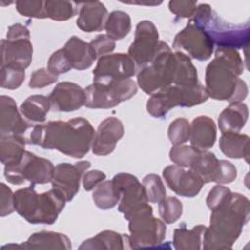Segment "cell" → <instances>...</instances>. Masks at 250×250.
Instances as JSON below:
<instances>
[{
	"label": "cell",
	"instance_id": "cell-1",
	"mask_svg": "<svg viewBox=\"0 0 250 250\" xmlns=\"http://www.w3.org/2000/svg\"><path fill=\"white\" fill-rule=\"evenodd\" d=\"M95 130L83 117L66 121H49L33 127L28 144L44 149H56L73 158H82L92 147Z\"/></svg>",
	"mask_w": 250,
	"mask_h": 250
},
{
	"label": "cell",
	"instance_id": "cell-2",
	"mask_svg": "<svg viewBox=\"0 0 250 250\" xmlns=\"http://www.w3.org/2000/svg\"><path fill=\"white\" fill-rule=\"evenodd\" d=\"M243 71L244 62L236 50L217 48L215 57L205 71V89L208 96L229 104L244 101L248 88L245 81L239 78Z\"/></svg>",
	"mask_w": 250,
	"mask_h": 250
},
{
	"label": "cell",
	"instance_id": "cell-3",
	"mask_svg": "<svg viewBox=\"0 0 250 250\" xmlns=\"http://www.w3.org/2000/svg\"><path fill=\"white\" fill-rule=\"evenodd\" d=\"M250 203L246 196L231 192L221 206L212 210L210 226L206 228L202 248L206 250L230 249L248 223Z\"/></svg>",
	"mask_w": 250,
	"mask_h": 250
},
{
	"label": "cell",
	"instance_id": "cell-4",
	"mask_svg": "<svg viewBox=\"0 0 250 250\" xmlns=\"http://www.w3.org/2000/svg\"><path fill=\"white\" fill-rule=\"evenodd\" d=\"M194 25L202 28L218 48L241 49L248 46L250 39L249 22L232 24L224 21L209 4L197 5L196 11L189 20Z\"/></svg>",
	"mask_w": 250,
	"mask_h": 250
},
{
	"label": "cell",
	"instance_id": "cell-5",
	"mask_svg": "<svg viewBox=\"0 0 250 250\" xmlns=\"http://www.w3.org/2000/svg\"><path fill=\"white\" fill-rule=\"evenodd\" d=\"M65 198L55 188L37 193L29 186L14 192L16 212L30 224H54L65 206Z\"/></svg>",
	"mask_w": 250,
	"mask_h": 250
},
{
	"label": "cell",
	"instance_id": "cell-6",
	"mask_svg": "<svg viewBox=\"0 0 250 250\" xmlns=\"http://www.w3.org/2000/svg\"><path fill=\"white\" fill-rule=\"evenodd\" d=\"M205 87L199 83L193 86H167L152 95L147 100L146 110L155 118H165L174 107H191L208 100Z\"/></svg>",
	"mask_w": 250,
	"mask_h": 250
},
{
	"label": "cell",
	"instance_id": "cell-7",
	"mask_svg": "<svg viewBox=\"0 0 250 250\" xmlns=\"http://www.w3.org/2000/svg\"><path fill=\"white\" fill-rule=\"evenodd\" d=\"M176 70V55L168 44L160 41L158 51L151 62L139 70L137 82L147 95H152L174 82Z\"/></svg>",
	"mask_w": 250,
	"mask_h": 250
},
{
	"label": "cell",
	"instance_id": "cell-8",
	"mask_svg": "<svg viewBox=\"0 0 250 250\" xmlns=\"http://www.w3.org/2000/svg\"><path fill=\"white\" fill-rule=\"evenodd\" d=\"M55 166L43 157L25 150L22 157L15 164L4 167V176L12 185H22L28 182L30 186L50 183L54 176Z\"/></svg>",
	"mask_w": 250,
	"mask_h": 250
},
{
	"label": "cell",
	"instance_id": "cell-9",
	"mask_svg": "<svg viewBox=\"0 0 250 250\" xmlns=\"http://www.w3.org/2000/svg\"><path fill=\"white\" fill-rule=\"evenodd\" d=\"M128 221L131 249L153 247L164 240L166 226L162 220L152 215V207L148 203Z\"/></svg>",
	"mask_w": 250,
	"mask_h": 250
},
{
	"label": "cell",
	"instance_id": "cell-10",
	"mask_svg": "<svg viewBox=\"0 0 250 250\" xmlns=\"http://www.w3.org/2000/svg\"><path fill=\"white\" fill-rule=\"evenodd\" d=\"M136 82L131 79L114 80L108 83L93 82L85 88V106L89 108H111L130 100L137 94Z\"/></svg>",
	"mask_w": 250,
	"mask_h": 250
},
{
	"label": "cell",
	"instance_id": "cell-11",
	"mask_svg": "<svg viewBox=\"0 0 250 250\" xmlns=\"http://www.w3.org/2000/svg\"><path fill=\"white\" fill-rule=\"evenodd\" d=\"M32 54L28 28L21 23L10 25L6 39L1 40V66L25 69L32 61Z\"/></svg>",
	"mask_w": 250,
	"mask_h": 250
},
{
	"label": "cell",
	"instance_id": "cell-12",
	"mask_svg": "<svg viewBox=\"0 0 250 250\" xmlns=\"http://www.w3.org/2000/svg\"><path fill=\"white\" fill-rule=\"evenodd\" d=\"M159 35L156 26L150 21H142L136 26L135 38L128 49V55L134 61L137 70L148 65L159 48Z\"/></svg>",
	"mask_w": 250,
	"mask_h": 250
},
{
	"label": "cell",
	"instance_id": "cell-13",
	"mask_svg": "<svg viewBox=\"0 0 250 250\" xmlns=\"http://www.w3.org/2000/svg\"><path fill=\"white\" fill-rule=\"evenodd\" d=\"M112 182L120 196L118 211L126 220L148 203L143 184L134 175L119 173L112 178Z\"/></svg>",
	"mask_w": 250,
	"mask_h": 250
},
{
	"label": "cell",
	"instance_id": "cell-14",
	"mask_svg": "<svg viewBox=\"0 0 250 250\" xmlns=\"http://www.w3.org/2000/svg\"><path fill=\"white\" fill-rule=\"evenodd\" d=\"M172 48L180 52L183 50L198 61L209 60L214 51V45L206 32L190 21L176 34Z\"/></svg>",
	"mask_w": 250,
	"mask_h": 250
},
{
	"label": "cell",
	"instance_id": "cell-15",
	"mask_svg": "<svg viewBox=\"0 0 250 250\" xmlns=\"http://www.w3.org/2000/svg\"><path fill=\"white\" fill-rule=\"evenodd\" d=\"M137 67L128 54L114 53L99 58L93 70V82L108 83L128 79L136 74Z\"/></svg>",
	"mask_w": 250,
	"mask_h": 250
},
{
	"label": "cell",
	"instance_id": "cell-16",
	"mask_svg": "<svg viewBox=\"0 0 250 250\" xmlns=\"http://www.w3.org/2000/svg\"><path fill=\"white\" fill-rule=\"evenodd\" d=\"M91 167L90 161H79L73 164L60 163L55 166L51 181L52 188L58 190L66 201H70L79 191L80 181L85 171Z\"/></svg>",
	"mask_w": 250,
	"mask_h": 250
},
{
	"label": "cell",
	"instance_id": "cell-17",
	"mask_svg": "<svg viewBox=\"0 0 250 250\" xmlns=\"http://www.w3.org/2000/svg\"><path fill=\"white\" fill-rule=\"evenodd\" d=\"M162 175L168 188L176 194L184 197L196 196L205 184L194 171L186 170L178 165L165 167Z\"/></svg>",
	"mask_w": 250,
	"mask_h": 250
},
{
	"label": "cell",
	"instance_id": "cell-18",
	"mask_svg": "<svg viewBox=\"0 0 250 250\" xmlns=\"http://www.w3.org/2000/svg\"><path fill=\"white\" fill-rule=\"evenodd\" d=\"M51 109L60 112H70L85 105V89L68 81L60 82L48 97Z\"/></svg>",
	"mask_w": 250,
	"mask_h": 250
},
{
	"label": "cell",
	"instance_id": "cell-19",
	"mask_svg": "<svg viewBox=\"0 0 250 250\" xmlns=\"http://www.w3.org/2000/svg\"><path fill=\"white\" fill-rule=\"evenodd\" d=\"M124 135L123 123L116 117H107L103 120L95 133L92 151L96 155L104 156L110 154L118 141Z\"/></svg>",
	"mask_w": 250,
	"mask_h": 250
},
{
	"label": "cell",
	"instance_id": "cell-20",
	"mask_svg": "<svg viewBox=\"0 0 250 250\" xmlns=\"http://www.w3.org/2000/svg\"><path fill=\"white\" fill-rule=\"evenodd\" d=\"M0 106V136L23 135L32 126L23 118L13 98L2 95Z\"/></svg>",
	"mask_w": 250,
	"mask_h": 250
},
{
	"label": "cell",
	"instance_id": "cell-21",
	"mask_svg": "<svg viewBox=\"0 0 250 250\" xmlns=\"http://www.w3.org/2000/svg\"><path fill=\"white\" fill-rule=\"evenodd\" d=\"M107 17V10L102 2L81 3L76 25L85 32L101 31L104 28Z\"/></svg>",
	"mask_w": 250,
	"mask_h": 250
},
{
	"label": "cell",
	"instance_id": "cell-22",
	"mask_svg": "<svg viewBox=\"0 0 250 250\" xmlns=\"http://www.w3.org/2000/svg\"><path fill=\"white\" fill-rule=\"evenodd\" d=\"M217 137V128L214 120L206 115L195 117L190 124V146L198 150L211 148Z\"/></svg>",
	"mask_w": 250,
	"mask_h": 250
},
{
	"label": "cell",
	"instance_id": "cell-23",
	"mask_svg": "<svg viewBox=\"0 0 250 250\" xmlns=\"http://www.w3.org/2000/svg\"><path fill=\"white\" fill-rule=\"evenodd\" d=\"M62 50L72 68L77 70L88 69L97 59L90 43L83 41L77 36H71L65 42Z\"/></svg>",
	"mask_w": 250,
	"mask_h": 250
},
{
	"label": "cell",
	"instance_id": "cell-24",
	"mask_svg": "<svg viewBox=\"0 0 250 250\" xmlns=\"http://www.w3.org/2000/svg\"><path fill=\"white\" fill-rule=\"evenodd\" d=\"M19 248L68 250L71 249V241L63 233L42 230L31 234L25 242L19 245Z\"/></svg>",
	"mask_w": 250,
	"mask_h": 250
},
{
	"label": "cell",
	"instance_id": "cell-25",
	"mask_svg": "<svg viewBox=\"0 0 250 250\" xmlns=\"http://www.w3.org/2000/svg\"><path fill=\"white\" fill-rule=\"evenodd\" d=\"M248 106L240 103H231L219 115L218 125L222 133H239L248 119Z\"/></svg>",
	"mask_w": 250,
	"mask_h": 250
},
{
	"label": "cell",
	"instance_id": "cell-26",
	"mask_svg": "<svg viewBox=\"0 0 250 250\" xmlns=\"http://www.w3.org/2000/svg\"><path fill=\"white\" fill-rule=\"evenodd\" d=\"M79 249H109V250H123L131 249L129 235L118 233L113 230H104L99 232L96 236L83 241Z\"/></svg>",
	"mask_w": 250,
	"mask_h": 250
},
{
	"label": "cell",
	"instance_id": "cell-27",
	"mask_svg": "<svg viewBox=\"0 0 250 250\" xmlns=\"http://www.w3.org/2000/svg\"><path fill=\"white\" fill-rule=\"evenodd\" d=\"M221 151L229 158H244L248 162L249 137L240 133H222L219 141Z\"/></svg>",
	"mask_w": 250,
	"mask_h": 250
},
{
	"label": "cell",
	"instance_id": "cell-28",
	"mask_svg": "<svg viewBox=\"0 0 250 250\" xmlns=\"http://www.w3.org/2000/svg\"><path fill=\"white\" fill-rule=\"evenodd\" d=\"M206 227L198 225L190 229L182 224L180 228L174 230L173 246L177 250H196L202 248L203 235Z\"/></svg>",
	"mask_w": 250,
	"mask_h": 250
},
{
	"label": "cell",
	"instance_id": "cell-29",
	"mask_svg": "<svg viewBox=\"0 0 250 250\" xmlns=\"http://www.w3.org/2000/svg\"><path fill=\"white\" fill-rule=\"evenodd\" d=\"M220 168V160L208 150H199L194 157L189 169L194 171L204 183L217 181Z\"/></svg>",
	"mask_w": 250,
	"mask_h": 250
},
{
	"label": "cell",
	"instance_id": "cell-30",
	"mask_svg": "<svg viewBox=\"0 0 250 250\" xmlns=\"http://www.w3.org/2000/svg\"><path fill=\"white\" fill-rule=\"evenodd\" d=\"M27 140L22 135L0 136V160L1 163L12 165L17 163L25 151Z\"/></svg>",
	"mask_w": 250,
	"mask_h": 250
},
{
	"label": "cell",
	"instance_id": "cell-31",
	"mask_svg": "<svg viewBox=\"0 0 250 250\" xmlns=\"http://www.w3.org/2000/svg\"><path fill=\"white\" fill-rule=\"evenodd\" d=\"M19 109L28 121L41 123L45 121L47 113L51 109V104L48 97L32 95L24 100Z\"/></svg>",
	"mask_w": 250,
	"mask_h": 250
},
{
	"label": "cell",
	"instance_id": "cell-32",
	"mask_svg": "<svg viewBox=\"0 0 250 250\" xmlns=\"http://www.w3.org/2000/svg\"><path fill=\"white\" fill-rule=\"evenodd\" d=\"M176 70L173 85L193 86L198 84L197 70L190 58L184 52L175 51Z\"/></svg>",
	"mask_w": 250,
	"mask_h": 250
},
{
	"label": "cell",
	"instance_id": "cell-33",
	"mask_svg": "<svg viewBox=\"0 0 250 250\" xmlns=\"http://www.w3.org/2000/svg\"><path fill=\"white\" fill-rule=\"evenodd\" d=\"M104 29L106 35L114 41L121 40L126 37L131 30V18L123 11H113L107 17Z\"/></svg>",
	"mask_w": 250,
	"mask_h": 250
},
{
	"label": "cell",
	"instance_id": "cell-34",
	"mask_svg": "<svg viewBox=\"0 0 250 250\" xmlns=\"http://www.w3.org/2000/svg\"><path fill=\"white\" fill-rule=\"evenodd\" d=\"M92 199L98 208L107 210L116 206L120 196L112 180H110L104 181L95 188L92 193Z\"/></svg>",
	"mask_w": 250,
	"mask_h": 250
},
{
	"label": "cell",
	"instance_id": "cell-35",
	"mask_svg": "<svg viewBox=\"0 0 250 250\" xmlns=\"http://www.w3.org/2000/svg\"><path fill=\"white\" fill-rule=\"evenodd\" d=\"M77 5V3L72 1L47 0L45 1L46 16L57 21H67L76 14Z\"/></svg>",
	"mask_w": 250,
	"mask_h": 250
},
{
	"label": "cell",
	"instance_id": "cell-36",
	"mask_svg": "<svg viewBox=\"0 0 250 250\" xmlns=\"http://www.w3.org/2000/svg\"><path fill=\"white\" fill-rule=\"evenodd\" d=\"M158 213L166 224L177 222L183 214V204L175 196L165 197L158 203Z\"/></svg>",
	"mask_w": 250,
	"mask_h": 250
},
{
	"label": "cell",
	"instance_id": "cell-37",
	"mask_svg": "<svg viewBox=\"0 0 250 250\" xmlns=\"http://www.w3.org/2000/svg\"><path fill=\"white\" fill-rule=\"evenodd\" d=\"M148 202L159 203L166 197V188L161 178L156 174H148L144 177L142 182Z\"/></svg>",
	"mask_w": 250,
	"mask_h": 250
},
{
	"label": "cell",
	"instance_id": "cell-38",
	"mask_svg": "<svg viewBox=\"0 0 250 250\" xmlns=\"http://www.w3.org/2000/svg\"><path fill=\"white\" fill-rule=\"evenodd\" d=\"M198 151L199 150L192 146H188L184 144L177 145L173 146L170 149L169 158L175 165L184 168H189Z\"/></svg>",
	"mask_w": 250,
	"mask_h": 250
},
{
	"label": "cell",
	"instance_id": "cell-39",
	"mask_svg": "<svg viewBox=\"0 0 250 250\" xmlns=\"http://www.w3.org/2000/svg\"><path fill=\"white\" fill-rule=\"evenodd\" d=\"M190 124L186 118H177L168 128V138L173 146L185 144L189 140Z\"/></svg>",
	"mask_w": 250,
	"mask_h": 250
},
{
	"label": "cell",
	"instance_id": "cell-40",
	"mask_svg": "<svg viewBox=\"0 0 250 250\" xmlns=\"http://www.w3.org/2000/svg\"><path fill=\"white\" fill-rule=\"evenodd\" d=\"M24 77V69L7 65L1 66V87L4 89H18L23 83Z\"/></svg>",
	"mask_w": 250,
	"mask_h": 250
},
{
	"label": "cell",
	"instance_id": "cell-41",
	"mask_svg": "<svg viewBox=\"0 0 250 250\" xmlns=\"http://www.w3.org/2000/svg\"><path fill=\"white\" fill-rule=\"evenodd\" d=\"M17 11L25 17L35 18V19H46L45 12V1H16Z\"/></svg>",
	"mask_w": 250,
	"mask_h": 250
},
{
	"label": "cell",
	"instance_id": "cell-42",
	"mask_svg": "<svg viewBox=\"0 0 250 250\" xmlns=\"http://www.w3.org/2000/svg\"><path fill=\"white\" fill-rule=\"evenodd\" d=\"M48 70L55 75H60L67 72L72 68L66 55L64 54L62 48L54 52L48 61Z\"/></svg>",
	"mask_w": 250,
	"mask_h": 250
},
{
	"label": "cell",
	"instance_id": "cell-43",
	"mask_svg": "<svg viewBox=\"0 0 250 250\" xmlns=\"http://www.w3.org/2000/svg\"><path fill=\"white\" fill-rule=\"evenodd\" d=\"M230 195L231 191L229 188L218 184L214 186L213 188L209 191L206 198V204L208 208L212 211L215 208L224 204L230 197Z\"/></svg>",
	"mask_w": 250,
	"mask_h": 250
},
{
	"label": "cell",
	"instance_id": "cell-44",
	"mask_svg": "<svg viewBox=\"0 0 250 250\" xmlns=\"http://www.w3.org/2000/svg\"><path fill=\"white\" fill-rule=\"evenodd\" d=\"M170 12L183 19H191L194 15L197 2L196 1H184V0H173L168 4Z\"/></svg>",
	"mask_w": 250,
	"mask_h": 250
},
{
	"label": "cell",
	"instance_id": "cell-45",
	"mask_svg": "<svg viewBox=\"0 0 250 250\" xmlns=\"http://www.w3.org/2000/svg\"><path fill=\"white\" fill-rule=\"evenodd\" d=\"M58 80V76L48 70V68H40L32 72L28 86L32 89L44 88L48 85L55 83Z\"/></svg>",
	"mask_w": 250,
	"mask_h": 250
},
{
	"label": "cell",
	"instance_id": "cell-46",
	"mask_svg": "<svg viewBox=\"0 0 250 250\" xmlns=\"http://www.w3.org/2000/svg\"><path fill=\"white\" fill-rule=\"evenodd\" d=\"M90 45L93 48L97 58L111 54V52L115 49V41L106 34H100L96 36L90 42Z\"/></svg>",
	"mask_w": 250,
	"mask_h": 250
},
{
	"label": "cell",
	"instance_id": "cell-47",
	"mask_svg": "<svg viewBox=\"0 0 250 250\" xmlns=\"http://www.w3.org/2000/svg\"><path fill=\"white\" fill-rule=\"evenodd\" d=\"M0 216L5 217L12 214L15 210L14 192L4 183H1V199H0Z\"/></svg>",
	"mask_w": 250,
	"mask_h": 250
},
{
	"label": "cell",
	"instance_id": "cell-48",
	"mask_svg": "<svg viewBox=\"0 0 250 250\" xmlns=\"http://www.w3.org/2000/svg\"><path fill=\"white\" fill-rule=\"evenodd\" d=\"M237 177L235 166L228 160H220L219 174L216 183L219 185L232 183Z\"/></svg>",
	"mask_w": 250,
	"mask_h": 250
},
{
	"label": "cell",
	"instance_id": "cell-49",
	"mask_svg": "<svg viewBox=\"0 0 250 250\" xmlns=\"http://www.w3.org/2000/svg\"><path fill=\"white\" fill-rule=\"evenodd\" d=\"M106 176L100 170H91L86 172L82 178L83 188L86 191L93 190L99 184L105 180Z\"/></svg>",
	"mask_w": 250,
	"mask_h": 250
}]
</instances>
